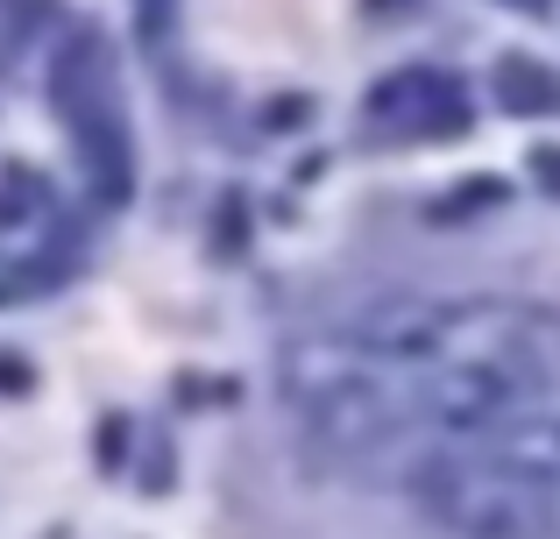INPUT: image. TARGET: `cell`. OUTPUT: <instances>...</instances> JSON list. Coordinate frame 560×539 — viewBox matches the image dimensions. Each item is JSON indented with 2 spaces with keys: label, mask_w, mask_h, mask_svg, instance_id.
<instances>
[{
  "label": "cell",
  "mask_w": 560,
  "mask_h": 539,
  "mask_svg": "<svg viewBox=\"0 0 560 539\" xmlns=\"http://www.w3.org/2000/svg\"><path fill=\"white\" fill-rule=\"evenodd\" d=\"M50 107L65 114V128L79 136L85 178L107 207H121L136 185V150H128V121H121V93H114V57L107 36L79 28L50 65Z\"/></svg>",
  "instance_id": "1"
},
{
  "label": "cell",
  "mask_w": 560,
  "mask_h": 539,
  "mask_svg": "<svg viewBox=\"0 0 560 539\" xmlns=\"http://www.w3.org/2000/svg\"><path fill=\"white\" fill-rule=\"evenodd\" d=\"M100 469H114V461H121L128 455V419H107V426H100Z\"/></svg>",
  "instance_id": "4"
},
{
  "label": "cell",
  "mask_w": 560,
  "mask_h": 539,
  "mask_svg": "<svg viewBox=\"0 0 560 539\" xmlns=\"http://www.w3.org/2000/svg\"><path fill=\"white\" fill-rule=\"evenodd\" d=\"M370 128H390V142H462L468 93L447 71H390L370 93Z\"/></svg>",
  "instance_id": "2"
},
{
  "label": "cell",
  "mask_w": 560,
  "mask_h": 539,
  "mask_svg": "<svg viewBox=\"0 0 560 539\" xmlns=\"http://www.w3.org/2000/svg\"><path fill=\"white\" fill-rule=\"evenodd\" d=\"M28 384H36V376H28V362L22 355H0V390H8V398H22Z\"/></svg>",
  "instance_id": "6"
},
{
  "label": "cell",
  "mask_w": 560,
  "mask_h": 539,
  "mask_svg": "<svg viewBox=\"0 0 560 539\" xmlns=\"http://www.w3.org/2000/svg\"><path fill=\"white\" fill-rule=\"evenodd\" d=\"M504 8H525V14H547L553 0H504Z\"/></svg>",
  "instance_id": "7"
},
{
  "label": "cell",
  "mask_w": 560,
  "mask_h": 539,
  "mask_svg": "<svg viewBox=\"0 0 560 539\" xmlns=\"http://www.w3.org/2000/svg\"><path fill=\"white\" fill-rule=\"evenodd\" d=\"M497 107L518 114V121H547V114H560V71L525 50L497 57Z\"/></svg>",
  "instance_id": "3"
},
{
  "label": "cell",
  "mask_w": 560,
  "mask_h": 539,
  "mask_svg": "<svg viewBox=\"0 0 560 539\" xmlns=\"http://www.w3.org/2000/svg\"><path fill=\"white\" fill-rule=\"evenodd\" d=\"M533 178L560 199V142H539V150H533Z\"/></svg>",
  "instance_id": "5"
}]
</instances>
